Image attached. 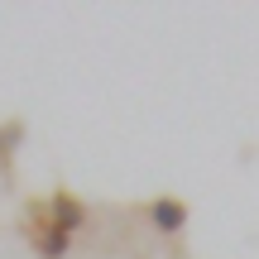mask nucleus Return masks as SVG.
<instances>
[{
    "mask_svg": "<svg viewBox=\"0 0 259 259\" xmlns=\"http://www.w3.org/2000/svg\"><path fill=\"white\" fill-rule=\"evenodd\" d=\"M29 250H34L38 259H67V254H72V235L58 231L44 211H34V216H29Z\"/></svg>",
    "mask_w": 259,
    "mask_h": 259,
    "instance_id": "2",
    "label": "nucleus"
},
{
    "mask_svg": "<svg viewBox=\"0 0 259 259\" xmlns=\"http://www.w3.org/2000/svg\"><path fill=\"white\" fill-rule=\"evenodd\" d=\"M44 216L58 226V231H67V235H77V231H87V202L77 192H67V187H58L53 197H48V206H44Z\"/></svg>",
    "mask_w": 259,
    "mask_h": 259,
    "instance_id": "3",
    "label": "nucleus"
},
{
    "mask_svg": "<svg viewBox=\"0 0 259 259\" xmlns=\"http://www.w3.org/2000/svg\"><path fill=\"white\" fill-rule=\"evenodd\" d=\"M19 144H24V120H5L0 125V178H10V163H15Z\"/></svg>",
    "mask_w": 259,
    "mask_h": 259,
    "instance_id": "4",
    "label": "nucleus"
},
{
    "mask_svg": "<svg viewBox=\"0 0 259 259\" xmlns=\"http://www.w3.org/2000/svg\"><path fill=\"white\" fill-rule=\"evenodd\" d=\"M144 216H149V226H154V235H163V240H178V235L187 231V202L173 197V192L154 197V202L144 206Z\"/></svg>",
    "mask_w": 259,
    "mask_h": 259,
    "instance_id": "1",
    "label": "nucleus"
}]
</instances>
